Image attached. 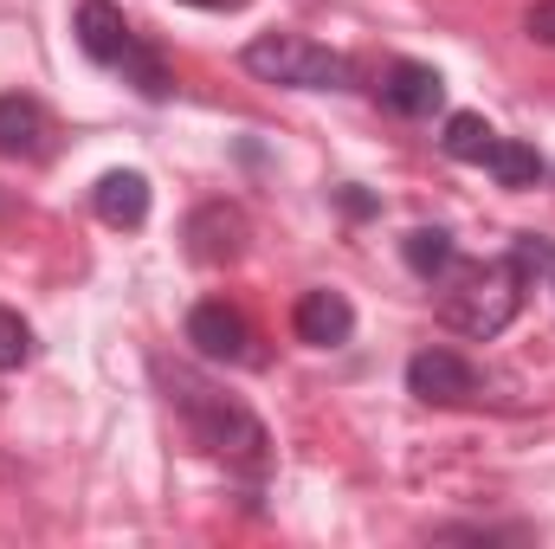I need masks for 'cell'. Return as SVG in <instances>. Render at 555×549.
<instances>
[{"mask_svg": "<svg viewBox=\"0 0 555 549\" xmlns=\"http://www.w3.org/2000/svg\"><path fill=\"white\" fill-rule=\"evenodd\" d=\"M155 375H162L168 401L188 413V426H194V439H201L207 452H220V459H246V465H259V459H266V426L240 408V401L214 395L201 375H188V369H168V362H155Z\"/></svg>", "mask_w": 555, "mask_h": 549, "instance_id": "6da1fadb", "label": "cell"}, {"mask_svg": "<svg viewBox=\"0 0 555 549\" xmlns=\"http://www.w3.org/2000/svg\"><path fill=\"white\" fill-rule=\"evenodd\" d=\"M72 33H78L85 59H98V65L124 72V85H137L149 104L175 98V72H168L149 46H137V33H130V20H124V7H117V0H78Z\"/></svg>", "mask_w": 555, "mask_h": 549, "instance_id": "7a4b0ae2", "label": "cell"}, {"mask_svg": "<svg viewBox=\"0 0 555 549\" xmlns=\"http://www.w3.org/2000/svg\"><path fill=\"white\" fill-rule=\"evenodd\" d=\"M240 65H246L253 78H266V85H284V91H343V85L356 78V65H349L343 52L304 39V33H259V39L240 52Z\"/></svg>", "mask_w": 555, "mask_h": 549, "instance_id": "3957f363", "label": "cell"}, {"mask_svg": "<svg viewBox=\"0 0 555 549\" xmlns=\"http://www.w3.org/2000/svg\"><path fill=\"white\" fill-rule=\"evenodd\" d=\"M517 304H524V272H517V259H491V266L465 272L459 291H446L439 323H446V330H459V336L491 343V336L517 317Z\"/></svg>", "mask_w": 555, "mask_h": 549, "instance_id": "277c9868", "label": "cell"}, {"mask_svg": "<svg viewBox=\"0 0 555 549\" xmlns=\"http://www.w3.org/2000/svg\"><path fill=\"white\" fill-rule=\"evenodd\" d=\"M408 395L433 401V408H459V401L478 395V369L459 349H420L408 362Z\"/></svg>", "mask_w": 555, "mask_h": 549, "instance_id": "5b68a950", "label": "cell"}, {"mask_svg": "<svg viewBox=\"0 0 555 549\" xmlns=\"http://www.w3.org/2000/svg\"><path fill=\"white\" fill-rule=\"evenodd\" d=\"M188 343H194L207 362H246V356H253L246 317H240L233 304H220V297H207V304L188 310Z\"/></svg>", "mask_w": 555, "mask_h": 549, "instance_id": "8992f818", "label": "cell"}, {"mask_svg": "<svg viewBox=\"0 0 555 549\" xmlns=\"http://www.w3.org/2000/svg\"><path fill=\"white\" fill-rule=\"evenodd\" d=\"M246 214L240 207H227V201H207V207H194V220H188V253L201 259V266H233L240 253H246Z\"/></svg>", "mask_w": 555, "mask_h": 549, "instance_id": "52a82bcc", "label": "cell"}, {"mask_svg": "<svg viewBox=\"0 0 555 549\" xmlns=\"http://www.w3.org/2000/svg\"><path fill=\"white\" fill-rule=\"evenodd\" d=\"M291 323H297V336L310 349H336V343L356 336V304L343 291H304L297 310H291Z\"/></svg>", "mask_w": 555, "mask_h": 549, "instance_id": "ba28073f", "label": "cell"}, {"mask_svg": "<svg viewBox=\"0 0 555 549\" xmlns=\"http://www.w3.org/2000/svg\"><path fill=\"white\" fill-rule=\"evenodd\" d=\"M382 104H388L395 117H433V111L446 104V78H439L433 65L401 59V65H388V78H382Z\"/></svg>", "mask_w": 555, "mask_h": 549, "instance_id": "9c48e42d", "label": "cell"}, {"mask_svg": "<svg viewBox=\"0 0 555 549\" xmlns=\"http://www.w3.org/2000/svg\"><path fill=\"white\" fill-rule=\"evenodd\" d=\"M91 207H98V220L104 227H142L149 220V181H142L137 168H111L98 188H91Z\"/></svg>", "mask_w": 555, "mask_h": 549, "instance_id": "30bf717a", "label": "cell"}, {"mask_svg": "<svg viewBox=\"0 0 555 549\" xmlns=\"http://www.w3.org/2000/svg\"><path fill=\"white\" fill-rule=\"evenodd\" d=\"M0 155H46V111L20 91L0 98Z\"/></svg>", "mask_w": 555, "mask_h": 549, "instance_id": "8fae6325", "label": "cell"}, {"mask_svg": "<svg viewBox=\"0 0 555 549\" xmlns=\"http://www.w3.org/2000/svg\"><path fill=\"white\" fill-rule=\"evenodd\" d=\"M485 168L498 175V188H537V181H543V155H537L530 142H517V137H498V142H491Z\"/></svg>", "mask_w": 555, "mask_h": 549, "instance_id": "7c38bea8", "label": "cell"}, {"mask_svg": "<svg viewBox=\"0 0 555 549\" xmlns=\"http://www.w3.org/2000/svg\"><path fill=\"white\" fill-rule=\"evenodd\" d=\"M401 259H408V272L414 278H439V272H452V233L446 227H414L408 240H401Z\"/></svg>", "mask_w": 555, "mask_h": 549, "instance_id": "4fadbf2b", "label": "cell"}, {"mask_svg": "<svg viewBox=\"0 0 555 549\" xmlns=\"http://www.w3.org/2000/svg\"><path fill=\"white\" fill-rule=\"evenodd\" d=\"M439 142H446V155H452V162H485V155H491V142H498V130H491L478 111H452Z\"/></svg>", "mask_w": 555, "mask_h": 549, "instance_id": "5bb4252c", "label": "cell"}, {"mask_svg": "<svg viewBox=\"0 0 555 549\" xmlns=\"http://www.w3.org/2000/svg\"><path fill=\"white\" fill-rule=\"evenodd\" d=\"M26 362H33V330L20 310L0 304V369H26Z\"/></svg>", "mask_w": 555, "mask_h": 549, "instance_id": "9a60e30c", "label": "cell"}, {"mask_svg": "<svg viewBox=\"0 0 555 549\" xmlns=\"http://www.w3.org/2000/svg\"><path fill=\"white\" fill-rule=\"evenodd\" d=\"M511 259H517V272H524V278H537V272H550V266H555V246H550V240H537V233H524V240L511 246Z\"/></svg>", "mask_w": 555, "mask_h": 549, "instance_id": "2e32d148", "label": "cell"}, {"mask_svg": "<svg viewBox=\"0 0 555 549\" xmlns=\"http://www.w3.org/2000/svg\"><path fill=\"white\" fill-rule=\"evenodd\" d=\"M524 26H530L537 46H555V0H537V7L524 13Z\"/></svg>", "mask_w": 555, "mask_h": 549, "instance_id": "e0dca14e", "label": "cell"}, {"mask_svg": "<svg viewBox=\"0 0 555 549\" xmlns=\"http://www.w3.org/2000/svg\"><path fill=\"white\" fill-rule=\"evenodd\" d=\"M336 201H343V214H356V220H369V214H375V194H362V188H343Z\"/></svg>", "mask_w": 555, "mask_h": 549, "instance_id": "ac0fdd59", "label": "cell"}, {"mask_svg": "<svg viewBox=\"0 0 555 549\" xmlns=\"http://www.w3.org/2000/svg\"><path fill=\"white\" fill-rule=\"evenodd\" d=\"M188 7H246V0H188Z\"/></svg>", "mask_w": 555, "mask_h": 549, "instance_id": "d6986e66", "label": "cell"}, {"mask_svg": "<svg viewBox=\"0 0 555 549\" xmlns=\"http://www.w3.org/2000/svg\"><path fill=\"white\" fill-rule=\"evenodd\" d=\"M0 214H7V194H0Z\"/></svg>", "mask_w": 555, "mask_h": 549, "instance_id": "ffe728a7", "label": "cell"}]
</instances>
